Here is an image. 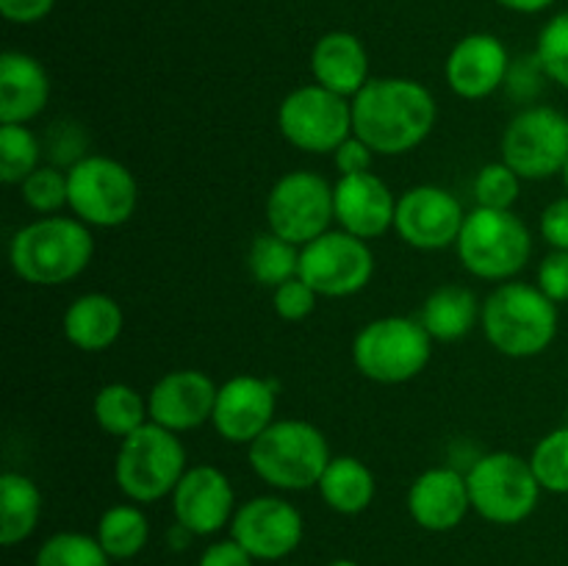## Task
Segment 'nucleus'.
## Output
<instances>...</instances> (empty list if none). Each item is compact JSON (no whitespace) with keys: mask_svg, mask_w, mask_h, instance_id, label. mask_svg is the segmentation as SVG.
Here are the masks:
<instances>
[{"mask_svg":"<svg viewBox=\"0 0 568 566\" xmlns=\"http://www.w3.org/2000/svg\"><path fill=\"white\" fill-rule=\"evenodd\" d=\"M436 98L410 78H372L353 98V133L377 155L419 148L436 125Z\"/></svg>","mask_w":568,"mask_h":566,"instance_id":"nucleus-1","label":"nucleus"},{"mask_svg":"<svg viewBox=\"0 0 568 566\" xmlns=\"http://www.w3.org/2000/svg\"><path fill=\"white\" fill-rule=\"evenodd\" d=\"M94 239L78 216H39L14 233L9 264L20 281L33 286H61L89 266Z\"/></svg>","mask_w":568,"mask_h":566,"instance_id":"nucleus-2","label":"nucleus"},{"mask_svg":"<svg viewBox=\"0 0 568 566\" xmlns=\"http://www.w3.org/2000/svg\"><path fill=\"white\" fill-rule=\"evenodd\" d=\"M480 325L497 353L532 358L549 350L558 336V303L530 283H499L483 303Z\"/></svg>","mask_w":568,"mask_h":566,"instance_id":"nucleus-3","label":"nucleus"},{"mask_svg":"<svg viewBox=\"0 0 568 566\" xmlns=\"http://www.w3.org/2000/svg\"><path fill=\"white\" fill-rule=\"evenodd\" d=\"M247 455L255 475L277 492L316 486L333 458L325 433L305 420H275L247 444Z\"/></svg>","mask_w":568,"mask_h":566,"instance_id":"nucleus-4","label":"nucleus"},{"mask_svg":"<svg viewBox=\"0 0 568 566\" xmlns=\"http://www.w3.org/2000/svg\"><path fill=\"white\" fill-rule=\"evenodd\" d=\"M466 272L483 281H510L532 255L530 228L519 214L499 209H471L455 242Z\"/></svg>","mask_w":568,"mask_h":566,"instance_id":"nucleus-5","label":"nucleus"},{"mask_svg":"<svg viewBox=\"0 0 568 566\" xmlns=\"http://www.w3.org/2000/svg\"><path fill=\"white\" fill-rule=\"evenodd\" d=\"M433 355V338L414 316H381L366 322L353 342L358 372L383 386H399L425 372Z\"/></svg>","mask_w":568,"mask_h":566,"instance_id":"nucleus-6","label":"nucleus"},{"mask_svg":"<svg viewBox=\"0 0 568 566\" xmlns=\"http://www.w3.org/2000/svg\"><path fill=\"white\" fill-rule=\"evenodd\" d=\"M186 475V449L178 433L148 422L122 438L114 461V481L131 503H155L175 492Z\"/></svg>","mask_w":568,"mask_h":566,"instance_id":"nucleus-7","label":"nucleus"},{"mask_svg":"<svg viewBox=\"0 0 568 566\" xmlns=\"http://www.w3.org/2000/svg\"><path fill=\"white\" fill-rule=\"evenodd\" d=\"M469 483L471 511L491 525H519L541 499V483L532 472L530 458L516 453H488L480 455L466 472Z\"/></svg>","mask_w":568,"mask_h":566,"instance_id":"nucleus-8","label":"nucleus"},{"mask_svg":"<svg viewBox=\"0 0 568 566\" xmlns=\"http://www.w3.org/2000/svg\"><path fill=\"white\" fill-rule=\"evenodd\" d=\"M70 211L89 228H120L136 214L139 186L122 161L89 153L67 170Z\"/></svg>","mask_w":568,"mask_h":566,"instance_id":"nucleus-9","label":"nucleus"},{"mask_svg":"<svg viewBox=\"0 0 568 566\" xmlns=\"http://www.w3.org/2000/svg\"><path fill=\"white\" fill-rule=\"evenodd\" d=\"M499 153L521 181L560 175L568 161V117L552 105H527L505 125Z\"/></svg>","mask_w":568,"mask_h":566,"instance_id":"nucleus-10","label":"nucleus"},{"mask_svg":"<svg viewBox=\"0 0 568 566\" xmlns=\"http://www.w3.org/2000/svg\"><path fill=\"white\" fill-rule=\"evenodd\" d=\"M333 220V183L311 170L286 172L266 194V225L297 247L331 231Z\"/></svg>","mask_w":568,"mask_h":566,"instance_id":"nucleus-11","label":"nucleus"},{"mask_svg":"<svg viewBox=\"0 0 568 566\" xmlns=\"http://www.w3.org/2000/svg\"><path fill=\"white\" fill-rule=\"evenodd\" d=\"M277 128L281 137L303 153H333L344 139L353 137V100L320 83H308L283 98Z\"/></svg>","mask_w":568,"mask_h":566,"instance_id":"nucleus-12","label":"nucleus"},{"mask_svg":"<svg viewBox=\"0 0 568 566\" xmlns=\"http://www.w3.org/2000/svg\"><path fill=\"white\" fill-rule=\"evenodd\" d=\"M375 275L369 242L347 231H327L300 247V277L320 297H349L366 289Z\"/></svg>","mask_w":568,"mask_h":566,"instance_id":"nucleus-13","label":"nucleus"},{"mask_svg":"<svg viewBox=\"0 0 568 566\" xmlns=\"http://www.w3.org/2000/svg\"><path fill=\"white\" fill-rule=\"evenodd\" d=\"M466 222V211L460 200L444 186L422 183L410 186L397 198V214H394V231L405 244L416 250L453 247Z\"/></svg>","mask_w":568,"mask_h":566,"instance_id":"nucleus-14","label":"nucleus"},{"mask_svg":"<svg viewBox=\"0 0 568 566\" xmlns=\"http://www.w3.org/2000/svg\"><path fill=\"white\" fill-rule=\"evenodd\" d=\"M303 514L283 497H253L239 505L231 519L236 538L255 560H283L303 542Z\"/></svg>","mask_w":568,"mask_h":566,"instance_id":"nucleus-15","label":"nucleus"},{"mask_svg":"<svg viewBox=\"0 0 568 566\" xmlns=\"http://www.w3.org/2000/svg\"><path fill=\"white\" fill-rule=\"evenodd\" d=\"M275 381L255 375H236L216 392L211 425L225 442L253 444L275 422Z\"/></svg>","mask_w":568,"mask_h":566,"instance_id":"nucleus-16","label":"nucleus"},{"mask_svg":"<svg viewBox=\"0 0 568 566\" xmlns=\"http://www.w3.org/2000/svg\"><path fill=\"white\" fill-rule=\"evenodd\" d=\"M170 497L175 522L194 536H214L236 514V492L231 477L211 464L186 469Z\"/></svg>","mask_w":568,"mask_h":566,"instance_id":"nucleus-17","label":"nucleus"},{"mask_svg":"<svg viewBox=\"0 0 568 566\" xmlns=\"http://www.w3.org/2000/svg\"><path fill=\"white\" fill-rule=\"evenodd\" d=\"M216 392H220V386L205 372H166L153 383L148 394L150 422L172 433L197 431L214 416Z\"/></svg>","mask_w":568,"mask_h":566,"instance_id":"nucleus-18","label":"nucleus"},{"mask_svg":"<svg viewBox=\"0 0 568 566\" xmlns=\"http://www.w3.org/2000/svg\"><path fill=\"white\" fill-rule=\"evenodd\" d=\"M510 70L508 48L491 33H469L453 50L444 72L458 98L483 100L505 87Z\"/></svg>","mask_w":568,"mask_h":566,"instance_id":"nucleus-19","label":"nucleus"},{"mask_svg":"<svg viewBox=\"0 0 568 566\" xmlns=\"http://www.w3.org/2000/svg\"><path fill=\"white\" fill-rule=\"evenodd\" d=\"M333 203H336V222L342 231L364 242L383 236L388 228H394L397 198L375 172L338 178L333 186Z\"/></svg>","mask_w":568,"mask_h":566,"instance_id":"nucleus-20","label":"nucleus"},{"mask_svg":"<svg viewBox=\"0 0 568 566\" xmlns=\"http://www.w3.org/2000/svg\"><path fill=\"white\" fill-rule=\"evenodd\" d=\"M471 511L469 483L453 466H433L422 472L408 488V514L430 533L455 530Z\"/></svg>","mask_w":568,"mask_h":566,"instance_id":"nucleus-21","label":"nucleus"},{"mask_svg":"<svg viewBox=\"0 0 568 566\" xmlns=\"http://www.w3.org/2000/svg\"><path fill=\"white\" fill-rule=\"evenodd\" d=\"M50 100V78L33 55L6 50L0 55V122L28 125Z\"/></svg>","mask_w":568,"mask_h":566,"instance_id":"nucleus-22","label":"nucleus"},{"mask_svg":"<svg viewBox=\"0 0 568 566\" xmlns=\"http://www.w3.org/2000/svg\"><path fill=\"white\" fill-rule=\"evenodd\" d=\"M311 72L320 87L342 94V98H355L369 78V55L355 33L331 31L314 44L311 50Z\"/></svg>","mask_w":568,"mask_h":566,"instance_id":"nucleus-23","label":"nucleus"},{"mask_svg":"<svg viewBox=\"0 0 568 566\" xmlns=\"http://www.w3.org/2000/svg\"><path fill=\"white\" fill-rule=\"evenodd\" d=\"M61 325L72 347L83 353H103L120 338L125 316L114 297L103 292H89L67 305Z\"/></svg>","mask_w":568,"mask_h":566,"instance_id":"nucleus-24","label":"nucleus"},{"mask_svg":"<svg viewBox=\"0 0 568 566\" xmlns=\"http://www.w3.org/2000/svg\"><path fill=\"white\" fill-rule=\"evenodd\" d=\"M480 316L483 305L477 303L471 289L458 286V283H444L427 294L419 322L430 333L433 342H458V338L469 336Z\"/></svg>","mask_w":568,"mask_h":566,"instance_id":"nucleus-25","label":"nucleus"},{"mask_svg":"<svg viewBox=\"0 0 568 566\" xmlns=\"http://www.w3.org/2000/svg\"><path fill=\"white\" fill-rule=\"evenodd\" d=\"M316 488H320V497L325 499L327 508L344 516H355L364 514L375 503L377 481L375 472L361 458H355V455H336L325 466Z\"/></svg>","mask_w":568,"mask_h":566,"instance_id":"nucleus-26","label":"nucleus"},{"mask_svg":"<svg viewBox=\"0 0 568 566\" xmlns=\"http://www.w3.org/2000/svg\"><path fill=\"white\" fill-rule=\"evenodd\" d=\"M42 516V492L22 472L0 475V544L17 547L37 530Z\"/></svg>","mask_w":568,"mask_h":566,"instance_id":"nucleus-27","label":"nucleus"},{"mask_svg":"<svg viewBox=\"0 0 568 566\" xmlns=\"http://www.w3.org/2000/svg\"><path fill=\"white\" fill-rule=\"evenodd\" d=\"M92 414L100 431L114 438H125L150 422L148 400L128 383H105L94 394Z\"/></svg>","mask_w":568,"mask_h":566,"instance_id":"nucleus-28","label":"nucleus"},{"mask_svg":"<svg viewBox=\"0 0 568 566\" xmlns=\"http://www.w3.org/2000/svg\"><path fill=\"white\" fill-rule=\"evenodd\" d=\"M150 538V522L136 505H111L98 522V542L111 560H128L144 549Z\"/></svg>","mask_w":568,"mask_h":566,"instance_id":"nucleus-29","label":"nucleus"},{"mask_svg":"<svg viewBox=\"0 0 568 566\" xmlns=\"http://www.w3.org/2000/svg\"><path fill=\"white\" fill-rule=\"evenodd\" d=\"M247 266L255 283L266 289H277L281 283L300 275V247L281 239L277 233L264 231L250 244Z\"/></svg>","mask_w":568,"mask_h":566,"instance_id":"nucleus-30","label":"nucleus"},{"mask_svg":"<svg viewBox=\"0 0 568 566\" xmlns=\"http://www.w3.org/2000/svg\"><path fill=\"white\" fill-rule=\"evenodd\" d=\"M42 142L28 125L0 122V178L9 186H20L37 166H42Z\"/></svg>","mask_w":568,"mask_h":566,"instance_id":"nucleus-31","label":"nucleus"},{"mask_svg":"<svg viewBox=\"0 0 568 566\" xmlns=\"http://www.w3.org/2000/svg\"><path fill=\"white\" fill-rule=\"evenodd\" d=\"M33 566H111V558L98 536L64 530L44 538L42 547L37 549Z\"/></svg>","mask_w":568,"mask_h":566,"instance_id":"nucleus-32","label":"nucleus"},{"mask_svg":"<svg viewBox=\"0 0 568 566\" xmlns=\"http://www.w3.org/2000/svg\"><path fill=\"white\" fill-rule=\"evenodd\" d=\"M22 200L31 211L42 216L59 214L64 205H70V181L67 170L55 164H42L20 183Z\"/></svg>","mask_w":568,"mask_h":566,"instance_id":"nucleus-33","label":"nucleus"},{"mask_svg":"<svg viewBox=\"0 0 568 566\" xmlns=\"http://www.w3.org/2000/svg\"><path fill=\"white\" fill-rule=\"evenodd\" d=\"M530 464L544 492L568 494V425L547 433L536 444Z\"/></svg>","mask_w":568,"mask_h":566,"instance_id":"nucleus-34","label":"nucleus"},{"mask_svg":"<svg viewBox=\"0 0 568 566\" xmlns=\"http://www.w3.org/2000/svg\"><path fill=\"white\" fill-rule=\"evenodd\" d=\"M521 194V178L505 161L486 164L475 178V200L480 209L510 211Z\"/></svg>","mask_w":568,"mask_h":566,"instance_id":"nucleus-35","label":"nucleus"},{"mask_svg":"<svg viewBox=\"0 0 568 566\" xmlns=\"http://www.w3.org/2000/svg\"><path fill=\"white\" fill-rule=\"evenodd\" d=\"M536 55L549 81L568 89V11L555 14L538 33Z\"/></svg>","mask_w":568,"mask_h":566,"instance_id":"nucleus-36","label":"nucleus"},{"mask_svg":"<svg viewBox=\"0 0 568 566\" xmlns=\"http://www.w3.org/2000/svg\"><path fill=\"white\" fill-rule=\"evenodd\" d=\"M44 153L50 155L55 166L61 170H70L72 164H78L81 159H87V133L78 122L61 120L50 128L48 139H44Z\"/></svg>","mask_w":568,"mask_h":566,"instance_id":"nucleus-37","label":"nucleus"},{"mask_svg":"<svg viewBox=\"0 0 568 566\" xmlns=\"http://www.w3.org/2000/svg\"><path fill=\"white\" fill-rule=\"evenodd\" d=\"M544 81H549V78L547 72H544L538 55L532 53V55H521V59L510 61L508 78H505V89H508V94L516 100V103H521L527 109V105H536V98L541 94Z\"/></svg>","mask_w":568,"mask_h":566,"instance_id":"nucleus-38","label":"nucleus"},{"mask_svg":"<svg viewBox=\"0 0 568 566\" xmlns=\"http://www.w3.org/2000/svg\"><path fill=\"white\" fill-rule=\"evenodd\" d=\"M316 297L320 294L303 281V277H292V281L281 283L277 289H272V305H275V314L286 322H303L314 314Z\"/></svg>","mask_w":568,"mask_h":566,"instance_id":"nucleus-39","label":"nucleus"},{"mask_svg":"<svg viewBox=\"0 0 568 566\" xmlns=\"http://www.w3.org/2000/svg\"><path fill=\"white\" fill-rule=\"evenodd\" d=\"M538 289L552 303H568V250H552L538 264Z\"/></svg>","mask_w":568,"mask_h":566,"instance_id":"nucleus-40","label":"nucleus"},{"mask_svg":"<svg viewBox=\"0 0 568 566\" xmlns=\"http://www.w3.org/2000/svg\"><path fill=\"white\" fill-rule=\"evenodd\" d=\"M375 155V150L353 133L333 150V164H336L338 175H361V172H372Z\"/></svg>","mask_w":568,"mask_h":566,"instance_id":"nucleus-41","label":"nucleus"},{"mask_svg":"<svg viewBox=\"0 0 568 566\" xmlns=\"http://www.w3.org/2000/svg\"><path fill=\"white\" fill-rule=\"evenodd\" d=\"M538 231H541L544 242L552 250H568V194L566 198L552 200V203L541 211Z\"/></svg>","mask_w":568,"mask_h":566,"instance_id":"nucleus-42","label":"nucleus"},{"mask_svg":"<svg viewBox=\"0 0 568 566\" xmlns=\"http://www.w3.org/2000/svg\"><path fill=\"white\" fill-rule=\"evenodd\" d=\"M255 558L236 542V538H222L205 547V553L200 555L197 566H253Z\"/></svg>","mask_w":568,"mask_h":566,"instance_id":"nucleus-43","label":"nucleus"},{"mask_svg":"<svg viewBox=\"0 0 568 566\" xmlns=\"http://www.w3.org/2000/svg\"><path fill=\"white\" fill-rule=\"evenodd\" d=\"M55 0H0V14L11 22H20V26H28V22H39L50 14Z\"/></svg>","mask_w":568,"mask_h":566,"instance_id":"nucleus-44","label":"nucleus"},{"mask_svg":"<svg viewBox=\"0 0 568 566\" xmlns=\"http://www.w3.org/2000/svg\"><path fill=\"white\" fill-rule=\"evenodd\" d=\"M497 3L510 11H521V14H538V11L549 9L555 0H497Z\"/></svg>","mask_w":568,"mask_h":566,"instance_id":"nucleus-45","label":"nucleus"},{"mask_svg":"<svg viewBox=\"0 0 568 566\" xmlns=\"http://www.w3.org/2000/svg\"><path fill=\"white\" fill-rule=\"evenodd\" d=\"M327 566H358V564H355V560H347V558H338V560H333V564H327Z\"/></svg>","mask_w":568,"mask_h":566,"instance_id":"nucleus-46","label":"nucleus"},{"mask_svg":"<svg viewBox=\"0 0 568 566\" xmlns=\"http://www.w3.org/2000/svg\"><path fill=\"white\" fill-rule=\"evenodd\" d=\"M560 178H564V186H566V192H568V161H566L564 172H560Z\"/></svg>","mask_w":568,"mask_h":566,"instance_id":"nucleus-47","label":"nucleus"},{"mask_svg":"<svg viewBox=\"0 0 568 566\" xmlns=\"http://www.w3.org/2000/svg\"><path fill=\"white\" fill-rule=\"evenodd\" d=\"M566 416H568V400H566Z\"/></svg>","mask_w":568,"mask_h":566,"instance_id":"nucleus-48","label":"nucleus"}]
</instances>
